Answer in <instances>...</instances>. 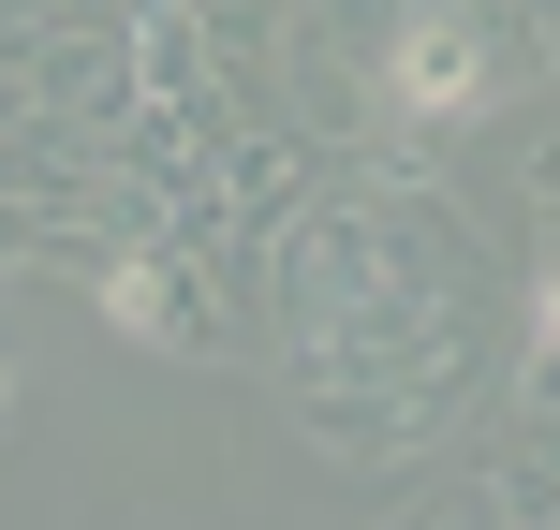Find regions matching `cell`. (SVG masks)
Segmentation results:
<instances>
[{
	"label": "cell",
	"mask_w": 560,
	"mask_h": 530,
	"mask_svg": "<svg viewBox=\"0 0 560 530\" xmlns=\"http://www.w3.org/2000/svg\"><path fill=\"white\" fill-rule=\"evenodd\" d=\"M384 89L413 118H457V104H487V45H472V15H443V0H428V15H398V59H384Z\"/></svg>",
	"instance_id": "cell-1"
}]
</instances>
